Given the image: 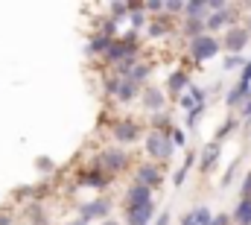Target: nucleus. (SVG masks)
Wrapping results in <instances>:
<instances>
[{
  "mask_svg": "<svg viewBox=\"0 0 251 225\" xmlns=\"http://www.w3.org/2000/svg\"><path fill=\"white\" fill-rule=\"evenodd\" d=\"M190 50H193V56L201 61V58L216 56V50H219V41H216V38H210V35H199V38L190 44Z\"/></svg>",
  "mask_w": 251,
  "mask_h": 225,
  "instance_id": "obj_1",
  "label": "nucleus"
},
{
  "mask_svg": "<svg viewBox=\"0 0 251 225\" xmlns=\"http://www.w3.org/2000/svg\"><path fill=\"white\" fill-rule=\"evenodd\" d=\"M146 146H149V152H152V155H155L158 161H161V158L167 161V158L173 155V143H170V141H167L164 135H149V141H146Z\"/></svg>",
  "mask_w": 251,
  "mask_h": 225,
  "instance_id": "obj_2",
  "label": "nucleus"
},
{
  "mask_svg": "<svg viewBox=\"0 0 251 225\" xmlns=\"http://www.w3.org/2000/svg\"><path fill=\"white\" fill-rule=\"evenodd\" d=\"M155 214V205L146 202V205H137V208H128V225H146Z\"/></svg>",
  "mask_w": 251,
  "mask_h": 225,
  "instance_id": "obj_3",
  "label": "nucleus"
},
{
  "mask_svg": "<svg viewBox=\"0 0 251 225\" xmlns=\"http://www.w3.org/2000/svg\"><path fill=\"white\" fill-rule=\"evenodd\" d=\"M105 214H108V202H105V199L88 202V205L82 208V223H88V220H100V217H105Z\"/></svg>",
  "mask_w": 251,
  "mask_h": 225,
  "instance_id": "obj_4",
  "label": "nucleus"
},
{
  "mask_svg": "<svg viewBox=\"0 0 251 225\" xmlns=\"http://www.w3.org/2000/svg\"><path fill=\"white\" fill-rule=\"evenodd\" d=\"M246 41H249V29H243V27H234V29L228 32V41H225V47H228V50H234V53H240V50L246 47Z\"/></svg>",
  "mask_w": 251,
  "mask_h": 225,
  "instance_id": "obj_5",
  "label": "nucleus"
},
{
  "mask_svg": "<svg viewBox=\"0 0 251 225\" xmlns=\"http://www.w3.org/2000/svg\"><path fill=\"white\" fill-rule=\"evenodd\" d=\"M128 202H131V208L152 202V187H146V184H134V187L128 190Z\"/></svg>",
  "mask_w": 251,
  "mask_h": 225,
  "instance_id": "obj_6",
  "label": "nucleus"
},
{
  "mask_svg": "<svg viewBox=\"0 0 251 225\" xmlns=\"http://www.w3.org/2000/svg\"><path fill=\"white\" fill-rule=\"evenodd\" d=\"M155 181H161V172H158L155 167H140V169H137V184L152 187Z\"/></svg>",
  "mask_w": 251,
  "mask_h": 225,
  "instance_id": "obj_7",
  "label": "nucleus"
},
{
  "mask_svg": "<svg viewBox=\"0 0 251 225\" xmlns=\"http://www.w3.org/2000/svg\"><path fill=\"white\" fill-rule=\"evenodd\" d=\"M114 135H117L120 141H126V143H128V141H137V126H134V123H117V126H114Z\"/></svg>",
  "mask_w": 251,
  "mask_h": 225,
  "instance_id": "obj_8",
  "label": "nucleus"
},
{
  "mask_svg": "<svg viewBox=\"0 0 251 225\" xmlns=\"http://www.w3.org/2000/svg\"><path fill=\"white\" fill-rule=\"evenodd\" d=\"M249 94H251L249 85H246V82H240V85L234 88V94H228V106H240V103H243V100H246Z\"/></svg>",
  "mask_w": 251,
  "mask_h": 225,
  "instance_id": "obj_9",
  "label": "nucleus"
},
{
  "mask_svg": "<svg viewBox=\"0 0 251 225\" xmlns=\"http://www.w3.org/2000/svg\"><path fill=\"white\" fill-rule=\"evenodd\" d=\"M123 161H126L123 152H105V155H102V164H105L108 169H120L123 167Z\"/></svg>",
  "mask_w": 251,
  "mask_h": 225,
  "instance_id": "obj_10",
  "label": "nucleus"
},
{
  "mask_svg": "<svg viewBox=\"0 0 251 225\" xmlns=\"http://www.w3.org/2000/svg\"><path fill=\"white\" fill-rule=\"evenodd\" d=\"M237 223H243V225L251 223V202H249V199L240 205V211H237Z\"/></svg>",
  "mask_w": 251,
  "mask_h": 225,
  "instance_id": "obj_11",
  "label": "nucleus"
},
{
  "mask_svg": "<svg viewBox=\"0 0 251 225\" xmlns=\"http://www.w3.org/2000/svg\"><path fill=\"white\" fill-rule=\"evenodd\" d=\"M193 217H196V225H210V211L207 208H199V211H193Z\"/></svg>",
  "mask_w": 251,
  "mask_h": 225,
  "instance_id": "obj_12",
  "label": "nucleus"
},
{
  "mask_svg": "<svg viewBox=\"0 0 251 225\" xmlns=\"http://www.w3.org/2000/svg\"><path fill=\"white\" fill-rule=\"evenodd\" d=\"M216 152H219V146H216V143L210 146V152L204 149V161H201V167H204V169H207V167H213V158H216Z\"/></svg>",
  "mask_w": 251,
  "mask_h": 225,
  "instance_id": "obj_13",
  "label": "nucleus"
},
{
  "mask_svg": "<svg viewBox=\"0 0 251 225\" xmlns=\"http://www.w3.org/2000/svg\"><path fill=\"white\" fill-rule=\"evenodd\" d=\"M225 21H228V15H213V18L207 21V27H210V29H219V27H225Z\"/></svg>",
  "mask_w": 251,
  "mask_h": 225,
  "instance_id": "obj_14",
  "label": "nucleus"
},
{
  "mask_svg": "<svg viewBox=\"0 0 251 225\" xmlns=\"http://www.w3.org/2000/svg\"><path fill=\"white\" fill-rule=\"evenodd\" d=\"M161 100H164V97H161L158 91H149V94H146V106H149V109H155V106H161Z\"/></svg>",
  "mask_w": 251,
  "mask_h": 225,
  "instance_id": "obj_15",
  "label": "nucleus"
},
{
  "mask_svg": "<svg viewBox=\"0 0 251 225\" xmlns=\"http://www.w3.org/2000/svg\"><path fill=\"white\" fill-rule=\"evenodd\" d=\"M134 97V85L131 82H126L123 88H120V100H131Z\"/></svg>",
  "mask_w": 251,
  "mask_h": 225,
  "instance_id": "obj_16",
  "label": "nucleus"
},
{
  "mask_svg": "<svg viewBox=\"0 0 251 225\" xmlns=\"http://www.w3.org/2000/svg\"><path fill=\"white\" fill-rule=\"evenodd\" d=\"M204 9H207V3H190L187 6L190 15H199V12H204Z\"/></svg>",
  "mask_w": 251,
  "mask_h": 225,
  "instance_id": "obj_17",
  "label": "nucleus"
},
{
  "mask_svg": "<svg viewBox=\"0 0 251 225\" xmlns=\"http://www.w3.org/2000/svg\"><path fill=\"white\" fill-rule=\"evenodd\" d=\"M210 225H228V217H225V214H222V217H213Z\"/></svg>",
  "mask_w": 251,
  "mask_h": 225,
  "instance_id": "obj_18",
  "label": "nucleus"
},
{
  "mask_svg": "<svg viewBox=\"0 0 251 225\" xmlns=\"http://www.w3.org/2000/svg\"><path fill=\"white\" fill-rule=\"evenodd\" d=\"M181 225H196V217H193V214H187V217L181 220Z\"/></svg>",
  "mask_w": 251,
  "mask_h": 225,
  "instance_id": "obj_19",
  "label": "nucleus"
},
{
  "mask_svg": "<svg viewBox=\"0 0 251 225\" xmlns=\"http://www.w3.org/2000/svg\"><path fill=\"white\" fill-rule=\"evenodd\" d=\"M155 225H170V214H161V220H158Z\"/></svg>",
  "mask_w": 251,
  "mask_h": 225,
  "instance_id": "obj_20",
  "label": "nucleus"
},
{
  "mask_svg": "<svg viewBox=\"0 0 251 225\" xmlns=\"http://www.w3.org/2000/svg\"><path fill=\"white\" fill-rule=\"evenodd\" d=\"M249 193H251V175L246 178V187H243V196H249Z\"/></svg>",
  "mask_w": 251,
  "mask_h": 225,
  "instance_id": "obj_21",
  "label": "nucleus"
},
{
  "mask_svg": "<svg viewBox=\"0 0 251 225\" xmlns=\"http://www.w3.org/2000/svg\"><path fill=\"white\" fill-rule=\"evenodd\" d=\"M243 82H246V85H251V64H249V70L243 73Z\"/></svg>",
  "mask_w": 251,
  "mask_h": 225,
  "instance_id": "obj_22",
  "label": "nucleus"
},
{
  "mask_svg": "<svg viewBox=\"0 0 251 225\" xmlns=\"http://www.w3.org/2000/svg\"><path fill=\"white\" fill-rule=\"evenodd\" d=\"M246 117H249V120H251V103H249V106H246Z\"/></svg>",
  "mask_w": 251,
  "mask_h": 225,
  "instance_id": "obj_23",
  "label": "nucleus"
},
{
  "mask_svg": "<svg viewBox=\"0 0 251 225\" xmlns=\"http://www.w3.org/2000/svg\"><path fill=\"white\" fill-rule=\"evenodd\" d=\"M73 225H88V223H73Z\"/></svg>",
  "mask_w": 251,
  "mask_h": 225,
  "instance_id": "obj_24",
  "label": "nucleus"
},
{
  "mask_svg": "<svg viewBox=\"0 0 251 225\" xmlns=\"http://www.w3.org/2000/svg\"><path fill=\"white\" fill-rule=\"evenodd\" d=\"M105 225H117V223H105Z\"/></svg>",
  "mask_w": 251,
  "mask_h": 225,
  "instance_id": "obj_25",
  "label": "nucleus"
},
{
  "mask_svg": "<svg viewBox=\"0 0 251 225\" xmlns=\"http://www.w3.org/2000/svg\"><path fill=\"white\" fill-rule=\"evenodd\" d=\"M249 35H251V27H249Z\"/></svg>",
  "mask_w": 251,
  "mask_h": 225,
  "instance_id": "obj_26",
  "label": "nucleus"
}]
</instances>
